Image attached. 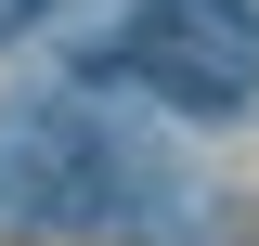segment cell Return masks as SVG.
Masks as SVG:
<instances>
[{
    "label": "cell",
    "mask_w": 259,
    "mask_h": 246,
    "mask_svg": "<svg viewBox=\"0 0 259 246\" xmlns=\"http://www.w3.org/2000/svg\"><path fill=\"white\" fill-rule=\"evenodd\" d=\"M130 65L182 104H246L259 91V13L246 0H143L130 13Z\"/></svg>",
    "instance_id": "cell-1"
},
{
    "label": "cell",
    "mask_w": 259,
    "mask_h": 246,
    "mask_svg": "<svg viewBox=\"0 0 259 246\" xmlns=\"http://www.w3.org/2000/svg\"><path fill=\"white\" fill-rule=\"evenodd\" d=\"M26 13H39V0H0V39H13V26H26Z\"/></svg>",
    "instance_id": "cell-2"
}]
</instances>
